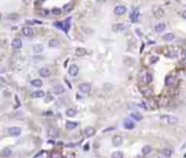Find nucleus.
I'll return each instance as SVG.
<instances>
[{"label": "nucleus", "instance_id": "nucleus-1", "mask_svg": "<svg viewBox=\"0 0 186 158\" xmlns=\"http://www.w3.org/2000/svg\"><path fill=\"white\" fill-rule=\"evenodd\" d=\"M139 80L141 82H144L145 84H149L152 81V74L150 73L149 71L147 70H142L139 73Z\"/></svg>", "mask_w": 186, "mask_h": 158}, {"label": "nucleus", "instance_id": "nucleus-2", "mask_svg": "<svg viewBox=\"0 0 186 158\" xmlns=\"http://www.w3.org/2000/svg\"><path fill=\"white\" fill-rule=\"evenodd\" d=\"M139 16H140L139 9H135L131 12V14H129V20H131L132 23H136L139 21Z\"/></svg>", "mask_w": 186, "mask_h": 158}, {"label": "nucleus", "instance_id": "nucleus-3", "mask_svg": "<svg viewBox=\"0 0 186 158\" xmlns=\"http://www.w3.org/2000/svg\"><path fill=\"white\" fill-rule=\"evenodd\" d=\"M160 120L161 121H165V122H168V123H177L178 122V119L174 116H161L160 117Z\"/></svg>", "mask_w": 186, "mask_h": 158}, {"label": "nucleus", "instance_id": "nucleus-4", "mask_svg": "<svg viewBox=\"0 0 186 158\" xmlns=\"http://www.w3.org/2000/svg\"><path fill=\"white\" fill-rule=\"evenodd\" d=\"M21 132H22V130H21V127H18V126H11V127H9V130H8L9 135H11V136L20 135Z\"/></svg>", "mask_w": 186, "mask_h": 158}, {"label": "nucleus", "instance_id": "nucleus-5", "mask_svg": "<svg viewBox=\"0 0 186 158\" xmlns=\"http://www.w3.org/2000/svg\"><path fill=\"white\" fill-rule=\"evenodd\" d=\"M78 89L80 90L82 93H85V94H87L90 92V89H91V85L89 83H82V84H79L78 85Z\"/></svg>", "mask_w": 186, "mask_h": 158}, {"label": "nucleus", "instance_id": "nucleus-6", "mask_svg": "<svg viewBox=\"0 0 186 158\" xmlns=\"http://www.w3.org/2000/svg\"><path fill=\"white\" fill-rule=\"evenodd\" d=\"M152 11H153V14L157 17H161V16L164 15V10L161 7H159V5H154V7L152 8Z\"/></svg>", "mask_w": 186, "mask_h": 158}, {"label": "nucleus", "instance_id": "nucleus-7", "mask_svg": "<svg viewBox=\"0 0 186 158\" xmlns=\"http://www.w3.org/2000/svg\"><path fill=\"white\" fill-rule=\"evenodd\" d=\"M126 12V7L125 5H122V4H119V5H116V7L114 8V13L116 15H122L124 14Z\"/></svg>", "mask_w": 186, "mask_h": 158}, {"label": "nucleus", "instance_id": "nucleus-8", "mask_svg": "<svg viewBox=\"0 0 186 158\" xmlns=\"http://www.w3.org/2000/svg\"><path fill=\"white\" fill-rule=\"evenodd\" d=\"M69 74L71 76H76L78 74V66L76 64H71L69 68Z\"/></svg>", "mask_w": 186, "mask_h": 158}, {"label": "nucleus", "instance_id": "nucleus-9", "mask_svg": "<svg viewBox=\"0 0 186 158\" xmlns=\"http://www.w3.org/2000/svg\"><path fill=\"white\" fill-rule=\"evenodd\" d=\"M47 133H48V136H50V137H57V136L59 135V130L57 129V127L52 126V127H49Z\"/></svg>", "mask_w": 186, "mask_h": 158}, {"label": "nucleus", "instance_id": "nucleus-10", "mask_svg": "<svg viewBox=\"0 0 186 158\" xmlns=\"http://www.w3.org/2000/svg\"><path fill=\"white\" fill-rule=\"evenodd\" d=\"M52 92H53V94H55V95H61V94H63L64 92H65V88L62 86V85H55V86L53 87V89H52Z\"/></svg>", "mask_w": 186, "mask_h": 158}, {"label": "nucleus", "instance_id": "nucleus-11", "mask_svg": "<svg viewBox=\"0 0 186 158\" xmlns=\"http://www.w3.org/2000/svg\"><path fill=\"white\" fill-rule=\"evenodd\" d=\"M165 28H166L165 24L163 22H160V23H158V24L154 25V32L156 33H161V32H163Z\"/></svg>", "mask_w": 186, "mask_h": 158}, {"label": "nucleus", "instance_id": "nucleus-12", "mask_svg": "<svg viewBox=\"0 0 186 158\" xmlns=\"http://www.w3.org/2000/svg\"><path fill=\"white\" fill-rule=\"evenodd\" d=\"M22 33H23L24 36H26V37H30V36H33L34 31H33V28H30L28 26H25V27L22 28Z\"/></svg>", "mask_w": 186, "mask_h": 158}, {"label": "nucleus", "instance_id": "nucleus-13", "mask_svg": "<svg viewBox=\"0 0 186 158\" xmlns=\"http://www.w3.org/2000/svg\"><path fill=\"white\" fill-rule=\"evenodd\" d=\"M123 143V138L121 135H114L112 138V144L114 146H120V145Z\"/></svg>", "mask_w": 186, "mask_h": 158}, {"label": "nucleus", "instance_id": "nucleus-14", "mask_svg": "<svg viewBox=\"0 0 186 158\" xmlns=\"http://www.w3.org/2000/svg\"><path fill=\"white\" fill-rule=\"evenodd\" d=\"M11 153H12V150L9 147H4V148H2L1 150H0V156H1L2 158H7V157H9L11 155Z\"/></svg>", "mask_w": 186, "mask_h": 158}, {"label": "nucleus", "instance_id": "nucleus-15", "mask_svg": "<svg viewBox=\"0 0 186 158\" xmlns=\"http://www.w3.org/2000/svg\"><path fill=\"white\" fill-rule=\"evenodd\" d=\"M124 28H125V25H124L123 23H116V24H113V26H112L113 32H121Z\"/></svg>", "mask_w": 186, "mask_h": 158}, {"label": "nucleus", "instance_id": "nucleus-16", "mask_svg": "<svg viewBox=\"0 0 186 158\" xmlns=\"http://www.w3.org/2000/svg\"><path fill=\"white\" fill-rule=\"evenodd\" d=\"M50 70H49L48 68H41L40 70H39V75L41 76V77H48L49 75H50Z\"/></svg>", "mask_w": 186, "mask_h": 158}, {"label": "nucleus", "instance_id": "nucleus-17", "mask_svg": "<svg viewBox=\"0 0 186 158\" xmlns=\"http://www.w3.org/2000/svg\"><path fill=\"white\" fill-rule=\"evenodd\" d=\"M23 44H22V40L18 39V38H15L12 40V47L15 48V49H20V48H22Z\"/></svg>", "mask_w": 186, "mask_h": 158}, {"label": "nucleus", "instance_id": "nucleus-18", "mask_svg": "<svg viewBox=\"0 0 186 158\" xmlns=\"http://www.w3.org/2000/svg\"><path fill=\"white\" fill-rule=\"evenodd\" d=\"M174 82H175V77L173 76V75H168L165 77V85L166 86H172L173 84H174Z\"/></svg>", "mask_w": 186, "mask_h": 158}, {"label": "nucleus", "instance_id": "nucleus-19", "mask_svg": "<svg viewBox=\"0 0 186 158\" xmlns=\"http://www.w3.org/2000/svg\"><path fill=\"white\" fill-rule=\"evenodd\" d=\"M95 132L96 131H95V129L92 126H87L85 129V135L87 136V137H90V136H92V135L95 134Z\"/></svg>", "mask_w": 186, "mask_h": 158}, {"label": "nucleus", "instance_id": "nucleus-20", "mask_svg": "<svg viewBox=\"0 0 186 158\" xmlns=\"http://www.w3.org/2000/svg\"><path fill=\"white\" fill-rule=\"evenodd\" d=\"M70 26H71V17H67V19H65V21L63 23V31L65 33H67L70 29Z\"/></svg>", "mask_w": 186, "mask_h": 158}, {"label": "nucleus", "instance_id": "nucleus-21", "mask_svg": "<svg viewBox=\"0 0 186 158\" xmlns=\"http://www.w3.org/2000/svg\"><path fill=\"white\" fill-rule=\"evenodd\" d=\"M131 118L134 119L135 121H141V120H142V116H141L139 112H137V111L131 112Z\"/></svg>", "mask_w": 186, "mask_h": 158}, {"label": "nucleus", "instance_id": "nucleus-22", "mask_svg": "<svg viewBox=\"0 0 186 158\" xmlns=\"http://www.w3.org/2000/svg\"><path fill=\"white\" fill-rule=\"evenodd\" d=\"M65 114L67 117H75L76 114H77V110L76 109H74V108H70V109H67Z\"/></svg>", "mask_w": 186, "mask_h": 158}, {"label": "nucleus", "instance_id": "nucleus-23", "mask_svg": "<svg viewBox=\"0 0 186 158\" xmlns=\"http://www.w3.org/2000/svg\"><path fill=\"white\" fill-rule=\"evenodd\" d=\"M30 84H32V86H35V87H41L42 86V81L39 80V78H35V80L30 81Z\"/></svg>", "mask_w": 186, "mask_h": 158}, {"label": "nucleus", "instance_id": "nucleus-24", "mask_svg": "<svg viewBox=\"0 0 186 158\" xmlns=\"http://www.w3.org/2000/svg\"><path fill=\"white\" fill-rule=\"evenodd\" d=\"M174 38H175V36L172 33H168V34L163 35V40H165V41H172V40H174Z\"/></svg>", "mask_w": 186, "mask_h": 158}, {"label": "nucleus", "instance_id": "nucleus-25", "mask_svg": "<svg viewBox=\"0 0 186 158\" xmlns=\"http://www.w3.org/2000/svg\"><path fill=\"white\" fill-rule=\"evenodd\" d=\"M141 151H142V154L144 155H148V154H150L152 151V147L150 146V145H145V146L142 147Z\"/></svg>", "mask_w": 186, "mask_h": 158}, {"label": "nucleus", "instance_id": "nucleus-26", "mask_svg": "<svg viewBox=\"0 0 186 158\" xmlns=\"http://www.w3.org/2000/svg\"><path fill=\"white\" fill-rule=\"evenodd\" d=\"M76 126H77V123L76 122H72V121H67V122L65 123V127L67 130H73V129H75Z\"/></svg>", "mask_w": 186, "mask_h": 158}, {"label": "nucleus", "instance_id": "nucleus-27", "mask_svg": "<svg viewBox=\"0 0 186 158\" xmlns=\"http://www.w3.org/2000/svg\"><path fill=\"white\" fill-rule=\"evenodd\" d=\"M32 96L35 97V98H41V97L45 96V92L44 90H36V92L32 94Z\"/></svg>", "mask_w": 186, "mask_h": 158}, {"label": "nucleus", "instance_id": "nucleus-28", "mask_svg": "<svg viewBox=\"0 0 186 158\" xmlns=\"http://www.w3.org/2000/svg\"><path fill=\"white\" fill-rule=\"evenodd\" d=\"M42 49H44V47H42V45H40V44H37V45L33 46V50H34L35 53H40L42 51Z\"/></svg>", "mask_w": 186, "mask_h": 158}, {"label": "nucleus", "instance_id": "nucleus-29", "mask_svg": "<svg viewBox=\"0 0 186 158\" xmlns=\"http://www.w3.org/2000/svg\"><path fill=\"white\" fill-rule=\"evenodd\" d=\"M76 56L78 57H82V56H85L86 53H87V51H86V49H84V48H76Z\"/></svg>", "mask_w": 186, "mask_h": 158}, {"label": "nucleus", "instance_id": "nucleus-30", "mask_svg": "<svg viewBox=\"0 0 186 158\" xmlns=\"http://www.w3.org/2000/svg\"><path fill=\"white\" fill-rule=\"evenodd\" d=\"M124 126L126 127L127 130H132L133 127L135 126V124H134V122L133 121H129V120H126L125 122H124Z\"/></svg>", "mask_w": 186, "mask_h": 158}, {"label": "nucleus", "instance_id": "nucleus-31", "mask_svg": "<svg viewBox=\"0 0 186 158\" xmlns=\"http://www.w3.org/2000/svg\"><path fill=\"white\" fill-rule=\"evenodd\" d=\"M48 45H49V47H58L60 45V41L58 39H50L48 42Z\"/></svg>", "mask_w": 186, "mask_h": 158}, {"label": "nucleus", "instance_id": "nucleus-32", "mask_svg": "<svg viewBox=\"0 0 186 158\" xmlns=\"http://www.w3.org/2000/svg\"><path fill=\"white\" fill-rule=\"evenodd\" d=\"M141 93L144 94L145 96H147V97H149V96H151L152 94H153V92H152V89L151 88H144V89H141Z\"/></svg>", "mask_w": 186, "mask_h": 158}, {"label": "nucleus", "instance_id": "nucleus-33", "mask_svg": "<svg viewBox=\"0 0 186 158\" xmlns=\"http://www.w3.org/2000/svg\"><path fill=\"white\" fill-rule=\"evenodd\" d=\"M161 154L165 157H170L171 154H172V149L171 148H163L162 150H161Z\"/></svg>", "mask_w": 186, "mask_h": 158}, {"label": "nucleus", "instance_id": "nucleus-34", "mask_svg": "<svg viewBox=\"0 0 186 158\" xmlns=\"http://www.w3.org/2000/svg\"><path fill=\"white\" fill-rule=\"evenodd\" d=\"M123 157H124V155L120 150H116V151H114V153H112V155H111V158H123Z\"/></svg>", "mask_w": 186, "mask_h": 158}, {"label": "nucleus", "instance_id": "nucleus-35", "mask_svg": "<svg viewBox=\"0 0 186 158\" xmlns=\"http://www.w3.org/2000/svg\"><path fill=\"white\" fill-rule=\"evenodd\" d=\"M72 8H73V3H67V4H65L64 7H63V9H62V11L67 12V11H70Z\"/></svg>", "mask_w": 186, "mask_h": 158}, {"label": "nucleus", "instance_id": "nucleus-36", "mask_svg": "<svg viewBox=\"0 0 186 158\" xmlns=\"http://www.w3.org/2000/svg\"><path fill=\"white\" fill-rule=\"evenodd\" d=\"M61 12H62V10L60 8H53L52 9V14H54V15H60Z\"/></svg>", "mask_w": 186, "mask_h": 158}, {"label": "nucleus", "instance_id": "nucleus-37", "mask_svg": "<svg viewBox=\"0 0 186 158\" xmlns=\"http://www.w3.org/2000/svg\"><path fill=\"white\" fill-rule=\"evenodd\" d=\"M17 17H18V15H17V14H15V13H11V14H9V15H8V19H9V20H12V21L17 20Z\"/></svg>", "mask_w": 186, "mask_h": 158}, {"label": "nucleus", "instance_id": "nucleus-38", "mask_svg": "<svg viewBox=\"0 0 186 158\" xmlns=\"http://www.w3.org/2000/svg\"><path fill=\"white\" fill-rule=\"evenodd\" d=\"M54 26H57L59 28H62L63 29V23H61V22H55L54 23Z\"/></svg>", "mask_w": 186, "mask_h": 158}, {"label": "nucleus", "instance_id": "nucleus-39", "mask_svg": "<svg viewBox=\"0 0 186 158\" xmlns=\"http://www.w3.org/2000/svg\"><path fill=\"white\" fill-rule=\"evenodd\" d=\"M51 100H53V96H52V95H47V97H46V102H49V101H51Z\"/></svg>", "mask_w": 186, "mask_h": 158}, {"label": "nucleus", "instance_id": "nucleus-40", "mask_svg": "<svg viewBox=\"0 0 186 158\" xmlns=\"http://www.w3.org/2000/svg\"><path fill=\"white\" fill-rule=\"evenodd\" d=\"M52 158H62V156H61V154H59V153H52V156H51Z\"/></svg>", "mask_w": 186, "mask_h": 158}, {"label": "nucleus", "instance_id": "nucleus-41", "mask_svg": "<svg viewBox=\"0 0 186 158\" xmlns=\"http://www.w3.org/2000/svg\"><path fill=\"white\" fill-rule=\"evenodd\" d=\"M182 61H183V63L186 65V50L183 52V59H182Z\"/></svg>", "mask_w": 186, "mask_h": 158}, {"label": "nucleus", "instance_id": "nucleus-42", "mask_svg": "<svg viewBox=\"0 0 186 158\" xmlns=\"http://www.w3.org/2000/svg\"><path fill=\"white\" fill-rule=\"evenodd\" d=\"M44 116H53V112L52 111H46V112H44Z\"/></svg>", "mask_w": 186, "mask_h": 158}, {"label": "nucleus", "instance_id": "nucleus-43", "mask_svg": "<svg viewBox=\"0 0 186 158\" xmlns=\"http://www.w3.org/2000/svg\"><path fill=\"white\" fill-rule=\"evenodd\" d=\"M158 60V57H153V58H151V63H154Z\"/></svg>", "mask_w": 186, "mask_h": 158}, {"label": "nucleus", "instance_id": "nucleus-44", "mask_svg": "<svg viewBox=\"0 0 186 158\" xmlns=\"http://www.w3.org/2000/svg\"><path fill=\"white\" fill-rule=\"evenodd\" d=\"M89 149V145L88 144H86L85 146H84V150H88Z\"/></svg>", "mask_w": 186, "mask_h": 158}, {"label": "nucleus", "instance_id": "nucleus-45", "mask_svg": "<svg viewBox=\"0 0 186 158\" xmlns=\"http://www.w3.org/2000/svg\"><path fill=\"white\" fill-rule=\"evenodd\" d=\"M182 16H183V17H184V19H185V20H186V10H185V11H183V12H182Z\"/></svg>", "mask_w": 186, "mask_h": 158}, {"label": "nucleus", "instance_id": "nucleus-46", "mask_svg": "<svg viewBox=\"0 0 186 158\" xmlns=\"http://www.w3.org/2000/svg\"><path fill=\"white\" fill-rule=\"evenodd\" d=\"M184 158H186V154H185V155H184Z\"/></svg>", "mask_w": 186, "mask_h": 158}, {"label": "nucleus", "instance_id": "nucleus-47", "mask_svg": "<svg viewBox=\"0 0 186 158\" xmlns=\"http://www.w3.org/2000/svg\"><path fill=\"white\" fill-rule=\"evenodd\" d=\"M0 19H1V14H0Z\"/></svg>", "mask_w": 186, "mask_h": 158}]
</instances>
